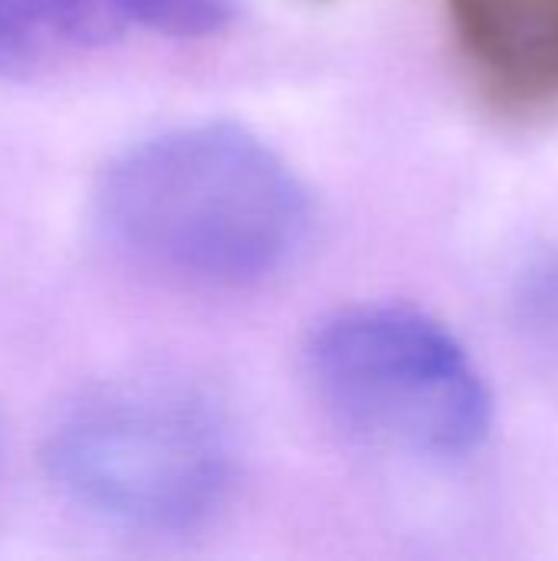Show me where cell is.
Wrapping results in <instances>:
<instances>
[{
    "instance_id": "4",
    "label": "cell",
    "mask_w": 558,
    "mask_h": 561,
    "mask_svg": "<svg viewBox=\"0 0 558 561\" xmlns=\"http://www.w3.org/2000/svg\"><path fill=\"white\" fill-rule=\"evenodd\" d=\"M480 79L516 102L558 95V0H447Z\"/></svg>"
},
{
    "instance_id": "2",
    "label": "cell",
    "mask_w": 558,
    "mask_h": 561,
    "mask_svg": "<svg viewBox=\"0 0 558 561\" xmlns=\"http://www.w3.org/2000/svg\"><path fill=\"white\" fill-rule=\"evenodd\" d=\"M53 486L82 513L135 533H187L234 486V434L201 388L141 375L92 388L49 431Z\"/></svg>"
},
{
    "instance_id": "7",
    "label": "cell",
    "mask_w": 558,
    "mask_h": 561,
    "mask_svg": "<svg viewBox=\"0 0 558 561\" xmlns=\"http://www.w3.org/2000/svg\"><path fill=\"white\" fill-rule=\"evenodd\" d=\"M513 322L536 348L558 355V250L523 270L513 293Z\"/></svg>"
},
{
    "instance_id": "6",
    "label": "cell",
    "mask_w": 558,
    "mask_h": 561,
    "mask_svg": "<svg viewBox=\"0 0 558 561\" xmlns=\"http://www.w3.org/2000/svg\"><path fill=\"white\" fill-rule=\"evenodd\" d=\"M118 16L138 23L141 30L174 36V39H204L224 33L237 13L234 0H105Z\"/></svg>"
},
{
    "instance_id": "5",
    "label": "cell",
    "mask_w": 558,
    "mask_h": 561,
    "mask_svg": "<svg viewBox=\"0 0 558 561\" xmlns=\"http://www.w3.org/2000/svg\"><path fill=\"white\" fill-rule=\"evenodd\" d=\"M0 26L36 62L56 46L99 39L105 16L95 0H0Z\"/></svg>"
},
{
    "instance_id": "1",
    "label": "cell",
    "mask_w": 558,
    "mask_h": 561,
    "mask_svg": "<svg viewBox=\"0 0 558 561\" xmlns=\"http://www.w3.org/2000/svg\"><path fill=\"white\" fill-rule=\"evenodd\" d=\"M95 217L122 256L197 289L260 286L312 233L299 174L230 122L178 125L118 151L95 184Z\"/></svg>"
},
{
    "instance_id": "3",
    "label": "cell",
    "mask_w": 558,
    "mask_h": 561,
    "mask_svg": "<svg viewBox=\"0 0 558 561\" xmlns=\"http://www.w3.org/2000/svg\"><path fill=\"white\" fill-rule=\"evenodd\" d=\"M306 371L326 411L372 447L447 463L474 457L493 434L497 404L480 365L418 306L332 312L309 335Z\"/></svg>"
}]
</instances>
